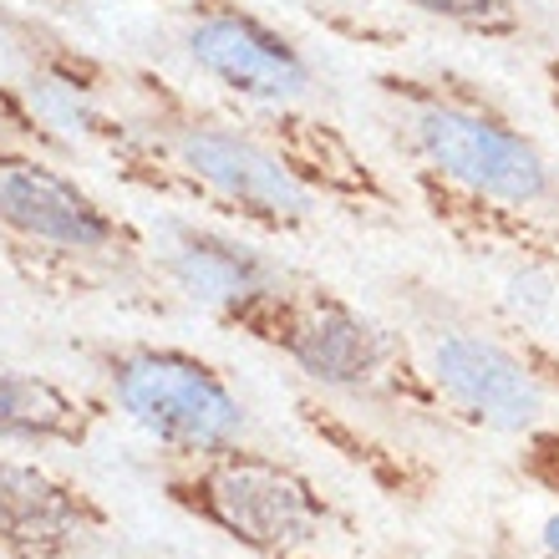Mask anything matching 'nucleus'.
<instances>
[{"label":"nucleus","mask_w":559,"mask_h":559,"mask_svg":"<svg viewBox=\"0 0 559 559\" xmlns=\"http://www.w3.org/2000/svg\"><path fill=\"white\" fill-rule=\"evenodd\" d=\"M432 224L478 254L559 280V168L509 112L453 76H382Z\"/></svg>","instance_id":"f257e3e1"},{"label":"nucleus","mask_w":559,"mask_h":559,"mask_svg":"<svg viewBox=\"0 0 559 559\" xmlns=\"http://www.w3.org/2000/svg\"><path fill=\"white\" fill-rule=\"evenodd\" d=\"M118 122L103 143L128 183L189 199L260 235H300L321 214V199L250 122L214 118L153 72H118Z\"/></svg>","instance_id":"f03ea898"},{"label":"nucleus","mask_w":559,"mask_h":559,"mask_svg":"<svg viewBox=\"0 0 559 559\" xmlns=\"http://www.w3.org/2000/svg\"><path fill=\"white\" fill-rule=\"evenodd\" d=\"M235 331L275 352L280 361H290L325 397L453 427L448 402L438 397L413 341L325 285H300V280L280 285L275 295L239 316Z\"/></svg>","instance_id":"7ed1b4c3"},{"label":"nucleus","mask_w":559,"mask_h":559,"mask_svg":"<svg viewBox=\"0 0 559 559\" xmlns=\"http://www.w3.org/2000/svg\"><path fill=\"white\" fill-rule=\"evenodd\" d=\"M158 488L178 514L199 519L250 559H325V545L341 534V514L321 484L250 442L168 457Z\"/></svg>","instance_id":"20e7f679"},{"label":"nucleus","mask_w":559,"mask_h":559,"mask_svg":"<svg viewBox=\"0 0 559 559\" xmlns=\"http://www.w3.org/2000/svg\"><path fill=\"white\" fill-rule=\"evenodd\" d=\"M92 371L103 377L107 402L153 438L168 457L214 453L245 442L250 407L209 356L158 341H107L87 346Z\"/></svg>","instance_id":"39448f33"},{"label":"nucleus","mask_w":559,"mask_h":559,"mask_svg":"<svg viewBox=\"0 0 559 559\" xmlns=\"http://www.w3.org/2000/svg\"><path fill=\"white\" fill-rule=\"evenodd\" d=\"M0 235L15 250H41L72 265L82 285L133 275L147 260V239L118 209H107L51 158L0 138Z\"/></svg>","instance_id":"423d86ee"},{"label":"nucleus","mask_w":559,"mask_h":559,"mask_svg":"<svg viewBox=\"0 0 559 559\" xmlns=\"http://www.w3.org/2000/svg\"><path fill=\"white\" fill-rule=\"evenodd\" d=\"M423 367L448 402L453 427H484L524 438L549 423V397H559V356L534 336H503L463 321H438L423 336Z\"/></svg>","instance_id":"0eeeda50"},{"label":"nucleus","mask_w":559,"mask_h":559,"mask_svg":"<svg viewBox=\"0 0 559 559\" xmlns=\"http://www.w3.org/2000/svg\"><path fill=\"white\" fill-rule=\"evenodd\" d=\"M178 46L193 72L245 107H306L321 87L316 61L239 0H193L178 21Z\"/></svg>","instance_id":"6e6552de"},{"label":"nucleus","mask_w":559,"mask_h":559,"mask_svg":"<svg viewBox=\"0 0 559 559\" xmlns=\"http://www.w3.org/2000/svg\"><path fill=\"white\" fill-rule=\"evenodd\" d=\"M112 539V514L67 473L36 457L0 453V555L92 559Z\"/></svg>","instance_id":"1a4fd4ad"},{"label":"nucleus","mask_w":559,"mask_h":559,"mask_svg":"<svg viewBox=\"0 0 559 559\" xmlns=\"http://www.w3.org/2000/svg\"><path fill=\"white\" fill-rule=\"evenodd\" d=\"M147 254H153L158 280H168L183 300L204 306L224 325H235L250 306H260L280 285H290L285 265H275L270 254H260L239 235L189 219H163Z\"/></svg>","instance_id":"9d476101"},{"label":"nucleus","mask_w":559,"mask_h":559,"mask_svg":"<svg viewBox=\"0 0 559 559\" xmlns=\"http://www.w3.org/2000/svg\"><path fill=\"white\" fill-rule=\"evenodd\" d=\"M250 128L321 204H336L346 214H397V189L331 118H316L306 107H250Z\"/></svg>","instance_id":"9b49d317"},{"label":"nucleus","mask_w":559,"mask_h":559,"mask_svg":"<svg viewBox=\"0 0 559 559\" xmlns=\"http://www.w3.org/2000/svg\"><path fill=\"white\" fill-rule=\"evenodd\" d=\"M107 417V402L0 356V442L21 448H87Z\"/></svg>","instance_id":"f8f14e48"},{"label":"nucleus","mask_w":559,"mask_h":559,"mask_svg":"<svg viewBox=\"0 0 559 559\" xmlns=\"http://www.w3.org/2000/svg\"><path fill=\"white\" fill-rule=\"evenodd\" d=\"M295 407H300V423H306L331 453H341L346 463H356V468L367 473L382 493H392V499H423V493H432L438 468H427V463H417V457H402L392 442L371 438L356 417L336 413V407H325V402H316V397H300Z\"/></svg>","instance_id":"ddd939ff"},{"label":"nucleus","mask_w":559,"mask_h":559,"mask_svg":"<svg viewBox=\"0 0 559 559\" xmlns=\"http://www.w3.org/2000/svg\"><path fill=\"white\" fill-rule=\"evenodd\" d=\"M402 5L417 15H432L463 36H484V41H509L524 31V15L514 0H402Z\"/></svg>","instance_id":"4468645a"},{"label":"nucleus","mask_w":559,"mask_h":559,"mask_svg":"<svg viewBox=\"0 0 559 559\" xmlns=\"http://www.w3.org/2000/svg\"><path fill=\"white\" fill-rule=\"evenodd\" d=\"M514 473L524 484H534L545 499L559 503V423H545L519 438V457H514Z\"/></svg>","instance_id":"2eb2a0df"},{"label":"nucleus","mask_w":559,"mask_h":559,"mask_svg":"<svg viewBox=\"0 0 559 559\" xmlns=\"http://www.w3.org/2000/svg\"><path fill=\"white\" fill-rule=\"evenodd\" d=\"M41 128H46L41 112H36L21 92H11L0 82V138H46Z\"/></svg>","instance_id":"dca6fc26"},{"label":"nucleus","mask_w":559,"mask_h":559,"mask_svg":"<svg viewBox=\"0 0 559 559\" xmlns=\"http://www.w3.org/2000/svg\"><path fill=\"white\" fill-rule=\"evenodd\" d=\"M545 82H549V97H555V107H559V57L545 67Z\"/></svg>","instance_id":"f3484780"},{"label":"nucleus","mask_w":559,"mask_h":559,"mask_svg":"<svg viewBox=\"0 0 559 559\" xmlns=\"http://www.w3.org/2000/svg\"><path fill=\"white\" fill-rule=\"evenodd\" d=\"M57 5H67V0H57Z\"/></svg>","instance_id":"a211bd4d"}]
</instances>
